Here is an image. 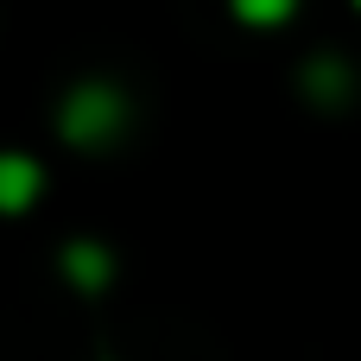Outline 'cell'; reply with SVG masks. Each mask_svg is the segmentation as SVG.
Instances as JSON below:
<instances>
[{
  "label": "cell",
  "instance_id": "obj_1",
  "mask_svg": "<svg viewBox=\"0 0 361 361\" xmlns=\"http://www.w3.org/2000/svg\"><path fill=\"white\" fill-rule=\"evenodd\" d=\"M114 127H121V95H114V89L89 82V89H76V95L63 102V133H70L76 146H95V140H108Z\"/></svg>",
  "mask_w": 361,
  "mask_h": 361
},
{
  "label": "cell",
  "instance_id": "obj_2",
  "mask_svg": "<svg viewBox=\"0 0 361 361\" xmlns=\"http://www.w3.org/2000/svg\"><path fill=\"white\" fill-rule=\"evenodd\" d=\"M38 190H44V171H38L25 152H0V209H6V216H19Z\"/></svg>",
  "mask_w": 361,
  "mask_h": 361
},
{
  "label": "cell",
  "instance_id": "obj_3",
  "mask_svg": "<svg viewBox=\"0 0 361 361\" xmlns=\"http://www.w3.org/2000/svg\"><path fill=\"white\" fill-rule=\"evenodd\" d=\"M63 273H70L76 286H102V279H108V254L89 247V241H76V247L63 254Z\"/></svg>",
  "mask_w": 361,
  "mask_h": 361
},
{
  "label": "cell",
  "instance_id": "obj_4",
  "mask_svg": "<svg viewBox=\"0 0 361 361\" xmlns=\"http://www.w3.org/2000/svg\"><path fill=\"white\" fill-rule=\"evenodd\" d=\"M292 6H298V0H235V13H241L247 25H279Z\"/></svg>",
  "mask_w": 361,
  "mask_h": 361
}]
</instances>
